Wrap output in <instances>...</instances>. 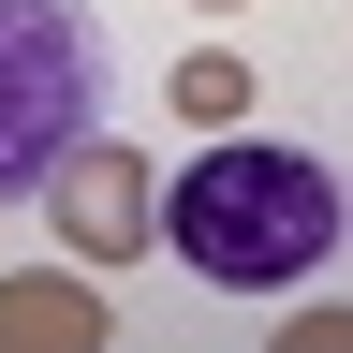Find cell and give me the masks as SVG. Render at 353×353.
Wrapping results in <instances>:
<instances>
[{
    "mask_svg": "<svg viewBox=\"0 0 353 353\" xmlns=\"http://www.w3.org/2000/svg\"><path fill=\"white\" fill-rule=\"evenodd\" d=\"M280 353H353V309H294V339Z\"/></svg>",
    "mask_w": 353,
    "mask_h": 353,
    "instance_id": "6",
    "label": "cell"
},
{
    "mask_svg": "<svg viewBox=\"0 0 353 353\" xmlns=\"http://www.w3.org/2000/svg\"><path fill=\"white\" fill-rule=\"evenodd\" d=\"M0 353H103V294H88L74 265L0 280Z\"/></svg>",
    "mask_w": 353,
    "mask_h": 353,
    "instance_id": "4",
    "label": "cell"
},
{
    "mask_svg": "<svg viewBox=\"0 0 353 353\" xmlns=\"http://www.w3.org/2000/svg\"><path fill=\"white\" fill-rule=\"evenodd\" d=\"M162 250L192 265L206 294H294L309 265L339 250V176L309 148H250V132H221L206 162L162 176Z\"/></svg>",
    "mask_w": 353,
    "mask_h": 353,
    "instance_id": "1",
    "label": "cell"
},
{
    "mask_svg": "<svg viewBox=\"0 0 353 353\" xmlns=\"http://www.w3.org/2000/svg\"><path fill=\"white\" fill-rule=\"evenodd\" d=\"M162 103L206 118V132H236V118H250V59H236V44H192V59L162 74Z\"/></svg>",
    "mask_w": 353,
    "mask_h": 353,
    "instance_id": "5",
    "label": "cell"
},
{
    "mask_svg": "<svg viewBox=\"0 0 353 353\" xmlns=\"http://www.w3.org/2000/svg\"><path fill=\"white\" fill-rule=\"evenodd\" d=\"M103 118V30L88 0H0V192H30Z\"/></svg>",
    "mask_w": 353,
    "mask_h": 353,
    "instance_id": "2",
    "label": "cell"
},
{
    "mask_svg": "<svg viewBox=\"0 0 353 353\" xmlns=\"http://www.w3.org/2000/svg\"><path fill=\"white\" fill-rule=\"evenodd\" d=\"M30 192H44V236H59L74 265H132V250H162V176L132 162V148H118L103 118H88L74 148H59V162L30 176Z\"/></svg>",
    "mask_w": 353,
    "mask_h": 353,
    "instance_id": "3",
    "label": "cell"
},
{
    "mask_svg": "<svg viewBox=\"0 0 353 353\" xmlns=\"http://www.w3.org/2000/svg\"><path fill=\"white\" fill-rule=\"evenodd\" d=\"M206 15H236V0H206Z\"/></svg>",
    "mask_w": 353,
    "mask_h": 353,
    "instance_id": "7",
    "label": "cell"
}]
</instances>
